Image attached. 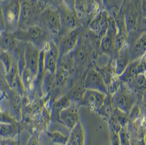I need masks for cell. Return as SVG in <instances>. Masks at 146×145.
Here are the masks:
<instances>
[{"mask_svg":"<svg viewBox=\"0 0 146 145\" xmlns=\"http://www.w3.org/2000/svg\"><path fill=\"white\" fill-rule=\"evenodd\" d=\"M0 5L4 17L6 31L14 32L19 26L20 0H4L0 2Z\"/></svg>","mask_w":146,"mask_h":145,"instance_id":"obj_2","label":"cell"},{"mask_svg":"<svg viewBox=\"0 0 146 145\" xmlns=\"http://www.w3.org/2000/svg\"><path fill=\"white\" fill-rule=\"evenodd\" d=\"M125 19V27L127 33L133 32L138 26L139 23V13L137 10V6L131 1L125 2V5L122 6Z\"/></svg>","mask_w":146,"mask_h":145,"instance_id":"obj_12","label":"cell"},{"mask_svg":"<svg viewBox=\"0 0 146 145\" xmlns=\"http://www.w3.org/2000/svg\"><path fill=\"white\" fill-rule=\"evenodd\" d=\"M38 22L42 25L40 26L54 36L61 32V18L58 9L47 8L43 10L39 14Z\"/></svg>","mask_w":146,"mask_h":145,"instance_id":"obj_4","label":"cell"},{"mask_svg":"<svg viewBox=\"0 0 146 145\" xmlns=\"http://www.w3.org/2000/svg\"><path fill=\"white\" fill-rule=\"evenodd\" d=\"M141 115H142V109H141L139 105H138L137 103H136V104L132 107V109H131V111L129 112V121H138V119L140 118Z\"/></svg>","mask_w":146,"mask_h":145,"instance_id":"obj_30","label":"cell"},{"mask_svg":"<svg viewBox=\"0 0 146 145\" xmlns=\"http://www.w3.org/2000/svg\"><path fill=\"white\" fill-rule=\"evenodd\" d=\"M48 31L40 25H35L25 29H17L13 32V35L19 41L30 42L39 48L43 49L47 44Z\"/></svg>","mask_w":146,"mask_h":145,"instance_id":"obj_1","label":"cell"},{"mask_svg":"<svg viewBox=\"0 0 146 145\" xmlns=\"http://www.w3.org/2000/svg\"><path fill=\"white\" fill-rule=\"evenodd\" d=\"M86 89L83 85H75L69 90L66 95L68 97L70 98L72 103H77L78 105H80L81 101L83 99L84 95L85 93Z\"/></svg>","mask_w":146,"mask_h":145,"instance_id":"obj_24","label":"cell"},{"mask_svg":"<svg viewBox=\"0 0 146 145\" xmlns=\"http://www.w3.org/2000/svg\"><path fill=\"white\" fill-rule=\"evenodd\" d=\"M117 25L115 18L110 16L109 24L105 34L102 37L100 42V51L109 56H115V38L117 34Z\"/></svg>","mask_w":146,"mask_h":145,"instance_id":"obj_7","label":"cell"},{"mask_svg":"<svg viewBox=\"0 0 146 145\" xmlns=\"http://www.w3.org/2000/svg\"><path fill=\"white\" fill-rule=\"evenodd\" d=\"M58 11L61 18V31L63 29L65 31L63 34L76 28H78V19L75 15V13H73L72 11L69 9L67 5L63 2L59 5Z\"/></svg>","mask_w":146,"mask_h":145,"instance_id":"obj_14","label":"cell"},{"mask_svg":"<svg viewBox=\"0 0 146 145\" xmlns=\"http://www.w3.org/2000/svg\"><path fill=\"white\" fill-rule=\"evenodd\" d=\"M19 140L14 138H3L2 145H19Z\"/></svg>","mask_w":146,"mask_h":145,"instance_id":"obj_33","label":"cell"},{"mask_svg":"<svg viewBox=\"0 0 146 145\" xmlns=\"http://www.w3.org/2000/svg\"><path fill=\"white\" fill-rule=\"evenodd\" d=\"M146 53V32H142L131 45H129L128 54L130 62L140 59Z\"/></svg>","mask_w":146,"mask_h":145,"instance_id":"obj_17","label":"cell"},{"mask_svg":"<svg viewBox=\"0 0 146 145\" xmlns=\"http://www.w3.org/2000/svg\"><path fill=\"white\" fill-rule=\"evenodd\" d=\"M80 106L72 103L69 107L64 109L60 114V122L64 124L69 129L72 130L80 121Z\"/></svg>","mask_w":146,"mask_h":145,"instance_id":"obj_15","label":"cell"},{"mask_svg":"<svg viewBox=\"0 0 146 145\" xmlns=\"http://www.w3.org/2000/svg\"><path fill=\"white\" fill-rule=\"evenodd\" d=\"M27 145H39V144L36 138L31 137V138L29 139V142H28Z\"/></svg>","mask_w":146,"mask_h":145,"instance_id":"obj_37","label":"cell"},{"mask_svg":"<svg viewBox=\"0 0 146 145\" xmlns=\"http://www.w3.org/2000/svg\"><path fill=\"white\" fill-rule=\"evenodd\" d=\"M9 91L8 95V102L9 105L8 113L17 122H19L22 119L21 95L13 89H11Z\"/></svg>","mask_w":146,"mask_h":145,"instance_id":"obj_16","label":"cell"},{"mask_svg":"<svg viewBox=\"0 0 146 145\" xmlns=\"http://www.w3.org/2000/svg\"><path fill=\"white\" fill-rule=\"evenodd\" d=\"M141 102H142V105L143 107V109H145L146 111V89L143 91L142 94V97H141Z\"/></svg>","mask_w":146,"mask_h":145,"instance_id":"obj_35","label":"cell"},{"mask_svg":"<svg viewBox=\"0 0 146 145\" xmlns=\"http://www.w3.org/2000/svg\"><path fill=\"white\" fill-rule=\"evenodd\" d=\"M40 52L41 50L32 43L25 42V68L23 71H25L33 79H35L38 75Z\"/></svg>","mask_w":146,"mask_h":145,"instance_id":"obj_6","label":"cell"},{"mask_svg":"<svg viewBox=\"0 0 146 145\" xmlns=\"http://www.w3.org/2000/svg\"><path fill=\"white\" fill-rule=\"evenodd\" d=\"M109 17V13L106 11H102L96 13V16L89 23L88 27L90 31L95 34L96 36L102 37L108 30Z\"/></svg>","mask_w":146,"mask_h":145,"instance_id":"obj_13","label":"cell"},{"mask_svg":"<svg viewBox=\"0 0 146 145\" xmlns=\"http://www.w3.org/2000/svg\"><path fill=\"white\" fill-rule=\"evenodd\" d=\"M74 11L78 20H83L87 14V0H74Z\"/></svg>","mask_w":146,"mask_h":145,"instance_id":"obj_26","label":"cell"},{"mask_svg":"<svg viewBox=\"0 0 146 145\" xmlns=\"http://www.w3.org/2000/svg\"><path fill=\"white\" fill-rule=\"evenodd\" d=\"M128 49L129 44L128 42H126V43L119 52L117 56L115 57V71L118 76H120L124 72V71L125 70V69L127 68V66L130 63Z\"/></svg>","mask_w":146,"mask_h":145,"instance_id":"obj_18","label":"cell"},{"mask_svg":"<svg viewBox=\"0 0 146 145\" xmlns=\"http://www.w3.org/2000/svg\"><path fill=\"white\" fill-rule=\"evenodd\" d=\"M5 31V19L4 17H3V13H2V8H1V5H0V34Z\"/></svg>","mask_w":146,"mask_h":145,"instance_id":"obj_34","label":"cell"},{"mask_svg":"<svg viewBox=\"0 0 146 145\" xmlns=\"http://www.w3.org/2000/svg\"><path fill=\"white\" fill-rule=\"evenodd\" d=\"M17 44L18 40L12 33L5 31L0 34V48L2 52L12 53L16 49Z\"/></svg>","mask_w":146,"mask_h":145,"instance_id":"obj_19","label":"cell"},{"mask_svg":"<svg viewBox=\"0 0 146 145\" xmlns=\"http://www.w3.org/2000/svg\"><path fill=\"white\" fill-rule=\"evenodd\" d=\"M2 139H3V138H2V137H1V136H0V145H2Z\"/></svg>","mask_w":146,"mask_h":145,"instance_id":"obj_38","label":"cell"},{"mask_svg":"<svg viewBox=\"0 0 146 145\" xmlns=\"http://www.w3.org/2000/svg\"><path fill=\"white\" fill-rule=\"evenodd\" d=\"M112 101L114 107L128 115L132 107L137 103V97L128 85L121 81L117 91L112 95Z\"/></svg>","mask_w":146,"mask_h":145,"instance_id":"obj_3","label":"cell"},{"mask_svg":"<svg viewBox=\"0 0 146 145\" xmlns=\"http://www.w3.org/2000/svg\"><path fill=\"white\" fill-rule=\"evenodd\" d=\"M79 36H80L79 28H76L64 34H62L58 45L60 57L66 55L75 49L78 42Z\"/></svg>","mask_w":146,"mask_h":145,"instance_id":"obj_9","label":"cell"},{"mask_svg":"<svg viewBox=\"0 0 146 145\" xmlns=\"http://www.w3.org/2000/svg\"><path fill=\"white\" fill-rule=\"evenodd\" d=\"M15 60V57H14V55L11 53L7 52H2V51L1 52V53H0V61L2 62L3 66H4L6 74L9 72L10 69L11 68L13 63H14Z\"/></svg>","mask_w":146,"mask_h":145,"instance_id":"obj_27","label":"cell"},{"mask_svg":"<svg viewBox=\"0 0 146 145\" xmlns=\"http://www.w3.org/2000/svg\"><path fill=\"white\" fill-rule=\"evenodd\" d=\"M72 101L67 95L62 96L54 101L52 106V119L53 121H60V114L64 109L69 107L72 104Z\"/></svg>","mask_w":146,"mask_h":145,"instance_id":"obj_20","label":"cell"},{"mask_svg":"<svg viewBox=\"0 0 146 145\" xmlns=\"http://www.w3.org/2000/svg\"><path fill=\"white\" fill-rule=\"evenodd\" d=\"M107 95L96 90L86 89L80 107L84 106L92 111L98 112L104 104Z\"/></svg>","mask_w":146,"mask_h":145,"instance_id":"obj_11","label":"cell"},{"mask_svg":"<svg viewBox=\"0 0 146 145\" xmlns=\"http://www.w3.org/2000/svg\"><path fill=\"white\" fill-rule=\"evenodd\" d=\"M141 9L143 17H146V0H141Z\"/></svg>","mask_w":146,"mask_h":145,"instance_id":"obj_36","label":"cell"},{"mask_svg":"<svg viewBox=\"0 0 146 145\" xmlns=\"http://www.w3.org/2000/svg\"><path fill=\"white\" fill-rule=\"evenodd\" d=\"M46 134L48 137L52 141V143L56 144L66 145L69 141V138L64 136L63 134L60 132L54 131V132H46Z\"/></svg>","mask_w":146,"mask_h":145,"instance_id":"obj_28","label":"cell"},{"mask_svg":"<svg viewBox=\"0 0 146 145\" xmlns=\"http://www.w3.org/2000/svg\"><path fill=\"white\" fill-rule=\"evenodd\" d=\"M66 145H70V144H69V143H67V144H66Z\"/></svg>","mask_w":146,"mask_h":145,"instance_id":"obj_39","label":"cell"},{"mask_svg":"<svg viewBox=\"0 0 146 145\" xmlns=\"http://www.w3.org/2000/svg\"><path fill=\"white\" fill-rule=\"evenodd\" d=\"M84 86L86 89L96 90L108 95V86L103 77L95 68L90 69L87 72L84 82Z\"/></svg>","mask_w":146,"mask_h":145,"instance_id":"obj_10","label":"cell"},{"mask_svg":"<svg viewBox=\"0 0 146 145\" xmlns=\"http://www.w3.org/2000/svg\"><path fill=\"white\" fill-rule=\"evenodd\" d=\"M19 132V122L15 124H0V136L3 138H15Z\"/></svg>","mask_w":146,"mask_h":145,"instance_id":"obj_22","label":"cell"},{"mask_svg":"<svg viewBox=\"0 0 146 145\" xmlns=\"http://www.w3.org/2000/svg\"><path fill=\"white\" fill-rule=\"evenodd\" d=\"M17 121L12 118L8 113L0 111V124H15Z\"/></svg>","mask_w":146,"mask_h":145,"instance_id":"obj_31","label":"cell"},{"mask_svg":"<svg viewBox=\"0 0 146 145\" xmlns=\"http://www.w3.org/2000/svg\"><path fill=\"white\" fill-rule=\"evenodd\" d=\"M110 131L112 145H121V139H120L119 132H115L111 129H110Z\"/></svg>","mask_w":146,"mask_h":145,"instance_id":"obj_32","label":"cell"},{"mask_svg":"<svg viewBox=\"0 0 146 145\" xmlns=\"http://www.w3.org/2000/svg\"><path fill=\"white\" fill-rule=\"evenodd\" d=\"M43 66L45 72L55 74L57 65L60 57L58 45L54 41H48L44 47Z\"/></svg>","mask_w":146,"mask_h":145,"instance_id":"obj_8","label":"cell"},{"mask_svg":"<svg viewBox=\"0 0 146 145\" xmlns=\"http://www.w3.org/2000/svg\"><path fill=\"white\" fill-rule=\"evenodd\" d=\"M89 56H90V52L87 47L85 46H81L78 49L75 50L72 57L74 63L78 65H83L87 62Z\"/></svg>","mask_w":146,"mask_h":145,"instance_id":"obj_25","label":"cell"},{"mask_svg":"<svg viewBox=\"0 0 146 145\" xmlns=\"http://www.w3.org/2000/svg\"><path fill=\"white\" fill-rule=\"evenodd\" d=\"M21 8L19 14L18 29H25L32 25H36L39 14L40 13L37 8V0H20Z\"/></svg>","mask_w":146,"mask_h":145,"instance_id":"obj_5","label":"cell"},{"mask_svg":"<svg viewBox=\"0 0 146 145\" xmlns=\"http://www.w3.org/2000/svg\"><path fill=\"white\" fill-rule=\"evenodd\" d=\"M139 62H140V59L130 62L127 68L124 71V72L120 76H119L120 80L122 82H127L133 77L138 75Z\"/></svg>","mask_w":146,"mask_h":145,"instance_id":"obj_23","label":"cell"},{"mask_svg":"<svg viewBox=\"0 0 146 145\" xmlns=\"http://www.w3.org/2000/svg\"><path fill=\"white\" fill-rule=\"evenodd\" d=\"M113 116L117 120L118 122L120 124L121 127H125L127 126V124L128 122V115L127 113H124L123 111L120 110L118 108L114 107V109L113 111Z\"/></svg>","mask_w":146,"mask_h":145,"instance_id":"obj_29","label":"cell"},{"mask_svg":"<svg viewBox=\"0 0 146 145\" xmlns=\"http://www.w3.org/2000/svg\"></svg>","mask_w":146,"mask_h":145,"instance_id":"obj_40","label":"cell"},{"mask_svg":"<svg viewBox=\"0 0 146 145\" xmlns=\"http://www.w3.org/2000/svg\"><path fill=\"white\" fill-rule=\"evenodd\" d=\"M68 143L70 145H84L85 130L81 121H79L77 125L71 130Z\"/></svg>","mask_w":146,"mask_h":145,"instance_id":"obj_21","label":"cell"}]
</instances>
